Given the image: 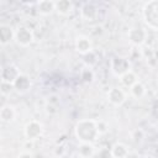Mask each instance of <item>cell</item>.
Instances as JSON below:
<instances>
[{"label": "cell", "instance_id": "6", "mask_svg": "<svg viewBox=\"0 0 158 158\" xmlns=\"http://www.w3.org/2000/svg\"><path fill=\"white\" fill-rule=\"evenodd\" d=\"M53 10H56V2H52V1H40L38 2V11L41 14L48 15Z\"/></svg>", "mask_w": 158, "mask_h": 158}, {"label": "cell", "instance_id": "8", "mask_svg": "<svg viewBox=\"0 0 158 158\" xmlns=\"http://www.w3.org/2000/svg\"><path fill=\"white\" fill-rule=\"evenodd\" d=\"M73 9V4L69 2V1H59V2H56V10L62 14V15H67L72 11Z\"/></svg>", "mask_w": 158, "mask_h": 158}, {"label": "cell", "instance_id": "5", "mask_svg": "<svg viewBox=\"0 0 158 158\" xmlns=\"http://www.w3.org/2000/svg\"><path fill=\"white\" fill-rule=\"evenodd\" d=\"M109 100L115 104V105H121L123 101H125V96H123V93L118 89H112L109 94Z\"/></svg>", "mask_w": 158, "mask_h": 158}, {"label": "cell", "instance_id": "4", "mask_svg": "<svg viewBox=\"0 0 158 158\" xmlns=\"http://www.w3.org/2000/svg\"><path fill=\"white\" fill-rule=\"evenodd\" d=\"M75 46H77V51L80 52V53H89L90 52V48H91V44L89 42V40L86 37H78L77 38V42H75Z\"/></svg>", "mask_w": 158, "mask_h": 158}, {"label": "cell", "instance_id": "9", "mask_svg": "<svg viewBox=\"0 0 158 158\" xmlns=\"http://www.w3.org/2000/svg\"><path fill=\"white\" fill-rule=\"evenodd\" d=\"M112 156L116 157V158H125L127 156V149L123 144H116L112 149Z\"/></svg>", "mask_w": 158, "mask_h": 158}, {"label": "cell", "instance_id": "3", "mask_svg": "<svg viewBox=\"0 0 158 158\" xmlns=\"http://www.w3.org/2000/svg\"><path fill=\"white\" fill-rule=\"evenodd\" d=\"M12 85L19 90V91H26L28 88H30V85H31V81H30V79L26 77V75H19L17 78H16V80L12 83Z\"/></svg>", "mask_w": 158, "mask_h": 158}, {"label": "cell", "instance_id": "10", "mask_svg": "<svg viewBox=\"0 0 158 158\" xmlns=\"http://www.w3.org/2000/svg\"><path fill=\"white\" fill-rule=\"evenodd\" d=\"M131 91H132L136 96H141V95L144 93V88H143L142 84H139V83H135V84L131 86Z\"/></svg>", "mask_w": 158, "mask_h": 158}, {"label": "cell", "instance_id": "2", "mask_svg": "<svg viewBox=\"0 0 158 158\" xmlns=\"http://www.w3.org/2000/svg\"><path fill=\"white\" fill-rule=\"evenodd\" d=\"M41 132H42V127L36 121H32L26 126V136L30 139H35L36 137H38L41 135Z\"/></svg>", "mask_w": 158, "mask_h": 158}, {"label": "cell", "instance_id": "1", "mask_svg": "<svg viewBox=\"0 0 158 158\" xmlns=\"http://www.w3.org/2000/svg\"><path fill=\"white\" fill-rule=\"evenodd\" d=\"M15 37H16L17 43H20L21 46H27V44H30V43L32 42V40H33L32 32H31L28 28H26V27H20V28L16 31Z\"/></svg>", "mask_w": 158, "mask_h": 158}, {"label": "cell", "instance_id": "7", "mask_svg": "<svg viewBox=\"0 0 158 158\" xmlns=\"http://www.w3.org/2000/svg\"><path fill=\"white\" fill-rule=\"evenodd\" d=\"M0 116H1V120L4 122H10L14 120V116H15V111L11 106H2L1 109V112H0Z\"/></svg>", "mask_w": 158, "mask_h": 158}, {"label": "cell", "instance_id": "11", "mask_svg": "<svg viewBox=\"0 0 158 158\" xmlns=\"http://www.w3.org/2000/svg\"><path fill=\"white\" fill-rule=\"evenodd\" d=\"M20 158H32V157H31V154H28V153H22V154L20 156Z\"/></svg>", "mask_w": 158, "mask_h": 158}]
</instances>
